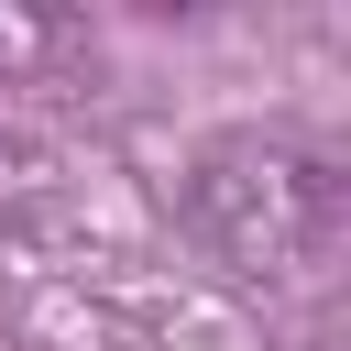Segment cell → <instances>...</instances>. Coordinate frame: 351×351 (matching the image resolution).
Listing matches in <instances>:
<instances>
[{
    "mask_svg": "<svg viewBox=\"0 0 351 351\" xmlns=\"http://www.w3.org/2000/svg\"><path fill=\"white\" fill-rule=\"evenodd\" d=\"M88 55V22H66V11H0V88H44V77H66Z\"/></svg>",
    "mask_w": 351,
    "mask_h": 351,
    "instance_id": "cell-2",
    "label": "cell"
},
{
    "mask_svg": "<svg viewBox=\"0 0 351 351\" xmlns=\"http://www.w3.org/2000/svg\"><path fill=\"white\" fill-rule=\"evenodd\" d=\"M176 230L263 307H307L340 285V252H351V176L329 143L307 132H208L176 176Z\"/></svg>",
    "mask_w": 351,
    "mask_h": 351,
    "instance_id": "cell-1",
    "label": "cell"
},
{
    "mask_svg": "<svg viewBox=\"0 0 351 351\" xmlns=\"http://www.w3.org/2000/svg\"><path fill=\"white\" fill-rule=\"evenodd\" d=\"M44 186H55V176H44V154H33L22 132H0V219H22Z\"/></svg>",
    "mask_w": 351,
    "mask_h": 351,
    "instance_id": "cell-3",
    "label": "cell"
}]
</instances>
